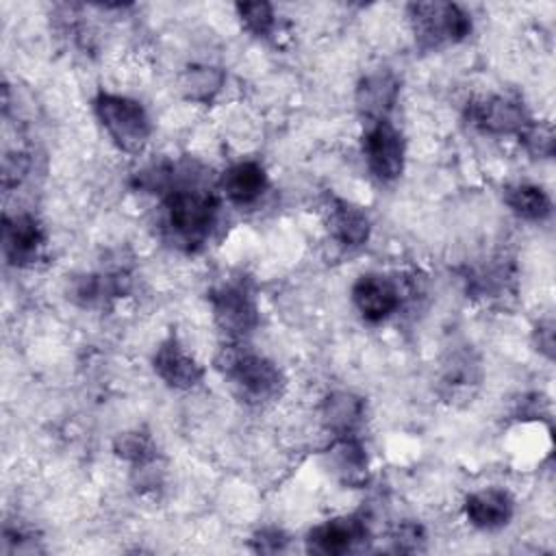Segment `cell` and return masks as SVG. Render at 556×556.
Returning a JSON list of instances; mask_svg holds the SVG:
<instances>
[{"mask_svg": "<svg viewBox=\"0 0 556 556\" xmlns=\"http://www.w3.org/2000/svg\"><path fill=\"white\" fill-rule=\"evenodd\" d=\"M215 363L217 369L248 402L263 404L276 400L282 391L285 380L280 369L269 358L250 350L241 341H230L228 345H224Z\"/></svg>", "mask_w": 556, "mask_h": 556, "instance_id": "1", "label": "cell"}, {"mask_svg": "<svg viewBox=\"0 0 556 556\" xmlns=\"http://www.w3.org/2000/svg\"><path fill=\"white\" fill-rule=\"evenodd\" d=\"M217 198L198 185H182L169 189L165 198L167 226L174 237L189 248L202 245L217 219Z\"/></svg>", "mask_w": 556, "mask_h": 556, "instance_id": "2", "label": "cell"}, {"mask_svg": "<svg viewBox=\"0 0 556 556\" xmlns=\"http://www.w3.org/2000/svg\"><path fill=\"white\" fill-rule=\"evenodd\" d=\"M93 111L119 150L130 154L143 150L150 139L152 124L141 102L128 96L102 91L93 100Z\"/></svg>", "mask_w": 556, "mask_h": 556, "instance_id": "3", "label": "cell"}, {"mask_svg": "<svg viewBox=\"0 0 556 556\" xmlns=\"http://www.w3.org/2000/svg\"><path fill=\"white\" fill-rule=\"evenodd\" d=\"M408 11L415 39L424 50L458 43L471 33L469 13L454 2H417Z\"/></svg>", "mask_w": 556, "mask_h": 556, "instance_id": "4", "label": "cell"}, {"mask_svg": "<svg viewBox=\"0 0 556 556\" xmlns=\"http://www.w3.org/2000/svg\"><path fill=\"white\" fill-rule=\"evenodd\" d=\"M363 154L369 172L380 182H393L404 172V137L389 119L367 124L363 135Z\"/></svg>", "mask_w": 556, "mask_h": 556, "instance_id": "5", "label": "cell"}, {"mask_svg": "<svg viewBox=\"0 0 556 556\" xmlns=\"http://www.w3.org/2000/svg\"><path fill=\"white\" fill-rule=\"evenodd\" d=\"M215 324L230 341H241L258 324V306L252 291L241 282H226L211 293Z\"/></svg>", "mask_w": 556, "mask_h": 556, "instance_id": "6", "label": "cell"}, {"mask_svg": "<svg viewBox=\"0 0 556 556\" xmlns=\"http://www.w3.org/2000/svg\"><path fill=\"white\" fill-rule=\"evenodd\" d=\"M352 302L365 321L380 324L400 308L402 291L384 274H363L352 285Z\"/></svg>", "mask_w": 556, "mask_h": 556, "instance_id": "7", "label": "cell"}, {"mask_svg": "<svg viewBox=\"0 0 556 556\" xmlns=\"http://www.w3.org/2000/svg\"><path fill=\"white\" fill-rule=\"evenodd\" d=\"M469 122L491 135H519L530 124V117L519 100L486 96L469 104Z\"/></svg>", "mask_w": 556, "mask_h": 556, "instance_id": "8", "label": "cell"}, {"mask_svg": "<svg viewBox=\"0 0 556 556\" xmlns=\"http://www.w3.org/2000/svg\"><path fill=\"white\" fill-rule=\"evenodd\" d=\"M43 241H46V235L33 215L28 213L4 215L2 250L9 263L13 265L33 263L35 258H39Z\"/></svg>", "mask_w": 556, "mask_h": 556, "instance_id": "9", "label": "cell"}, {"mask_svg": "<svg viewBox=\"0 0 556 556\" xmlns=\"http://www.w3.org/2000/svg\"><path fill=\"white\" fill-rule=\"evenodd\" d=\"M367 536V526L361 517L343 515L328 519L319 526H315L308 532V549L317 554H345L354 549L358 543H363Z\"/></svg>", "mask_w": 556, "mask_h": 556, "instance_id": "10", "label": "cell"}, {"mask_svg": "<svg viewBox=\"0 0 556 556\" xmlns=\"http://www.w3.org/2000/svg\"><path fill=\"white\" fill-rule=\"evenodd\" d=\"M152 363H154L156 376L174 389H191L204 376V369L200 367V363L180 345L176 337H167L159 345Z\"/></svg>", "mask_w": 556, "mask_h": 556, "instance_id": "11", "label": "cell"}, {"mask_svg": "<svg viewBox=\"0 0 556 556\" xmlns=\"http://www.w3.org/2000/svg\"><path fill=\"white\" fill-rule=\"evenodd\" d=\"M400 93V83L391 70H374L365 74L356 87V106L369 122L387 119Z\"/></svg>", "mask_w": 556, "mask_h": 556, "instance_id": "12", "label": "cell"}, {"mask_svg": "<svg viewBox=\"0 0 556 556\" xmlns=\"http://www.w3.org/2000/svg\"><path fill=\"white\" fill-rule=\"evenodd\" d=\"M265 167L256 161H237L232 163L219 180L224 195L237 206H252L267 191Z\"/></svg>", "mask_w": 556, "mask_h": 556, "instance_id": "13", "label": "cell"}, {"mask_svg": "<svg viewBox=\"0 0 556 556\" xmlns=\"http://www.w3.org/2000/svg\"><path fill=\"white\" fill-rule=\"evenodd\" d=\"M515 504L504 489H482L465 500V517L473 528L500 530L513 517Z\"/></svg>", "mask_w": 556, "mask_h": 556, "instance_id": "14", "label": "cell"}, {"mask_svg": "<svg viewBox=\"0 0 556 556\" xmlns=\"http://www.w3.org/2000/svg\"><path fill=\"white\" fill-rule=\"evenodd\" d=\"M326 224H328L330 237L345 248L363 245L371 232V222L367 213L361 206L339 198L330 202Z\"/></svg>", "mask_w": 556, "mask_h": 556, "instance_id": "15", "label": "cell"}, {"mask_svg": "<svg viewBox=\"0 0 556 556\" xmlns=\"http://www.w3.org/2000/svg\"><path fill=\"white\" fill-rule=\"evenodd\" d=\"M365 417V402L350 391H334L321 404V421L334 437H352Z\"/></svg>", "mask_w": 556, "mask_h": 556, "instance_id": "16", "label": "cell"}, {"mask_svg": "<svg viewBox=\"0 0 556 556\" xmlns=\"http://www.w3.org/2000/svg\"><path fill=\"white\" fill-rule=\"evenodd\" d=\"M330 467L348 486H358L367 480V456L354 437H337L330 450Z\"/></svg>", "mask_w": 556, "mask_h": 556, "instance_id": "17", "label": "cell"}, {"mask_svg": "<svg viewBox=\"0 0 556 556\" xmlns=\"http://www.w3.org/2000/svg\"><path fill=\"white\" fill-rule=\"evenodd\" d=\"M504 202L508 208L528 222H541L552 213V200L547 191L532 182H515L504 189Z\"/></svg>", "mask_w": 556, "mask_h": 556, "instance_id": "18", "label": "cell"}, {"mask_svg": "<svg viewBox=\"0 0 556 556\" xmlns=\"http://www.w3.org/2000/svg\"><path fill=\"white\" fill-rule=\"evenodd\" d=\"M224 87V72L213 65H193L185 70L180 78V89L187 100L211 102Z\"/></svg>", "mask_w": 556, "mask_h": 556, "instance_id": "19", "label": "cell"}, {"mask_svg": "<svg viewBox=\"0 0 556 556\" xmlns=\"http://www.w3.org/2000/svg\"><path fill=\"white\" fill-rule=\"evenodd\" d=\"M237 13L243 26L256 37H267L276 26V15L269 2H239Z\"/></svg>", "mask_w": 556, "mask_h": 556, "instance_id": "20", "label": "cell"}, {"mask_svg": "<svg viewBox=\"0 0 556 556\" xmlns=\"http://www.w3.org/2000/svg\"><path fill=\"white\" fill-rule=\"evenodd\" d=\"M115 454L122 456L124 460H130L135 465H146L148 460H152L154 452H152V441L148 434L143 432H124L115 439L113 445Z\"/></svg>", "mask_w": 556, "mask_h": 556, "instance_id": "21", "label": "cell"}, {"mask_svg": "<svg viewBox=\"0 0 556 556\" xmlns=\"http://www.w3.org/2000/svg\"><path fill=\"white\" fill-rule=\"evenodd\" d=\"M519 141L536 159H549L554 154V132L549 124L530 122L521 132Z\"/></svg>", "mask_w": 556, "mask_h": 556, "instance_id": "22", "label": "cell"}, {"mask_svg": "<svg viewBox=\"0 0 556 556\" xmlns=\"http://www.w3.org/2000/svg\"><path fill=\"white\" fill-rule=\"evenodd\" d=\"M28 156L24 152H7L2 159V185L4 189L17 187L20 180L26 176L28 172Z\"/></svg>", "mask_w": 556, "mask_h": 556, "instance_id": "23", "label": "cell"}, {"mask_svg": "<svg viewBox=\"0 0 556 556\" xmlns=\"http://www.w3.org/2000/svg\"><path fill=\"white\" fill-rule=\"evenodd\" d=\"M443 382L445 387H450L452 391H460V389H467L469 384H473V365L463 358V361H454V365L447 367L445 376H443Z\"/></svg>", "mask_w": 556, "mask_h": 556, "instance_id": "24", "label": "cell"}, {"mask_svg": "<svg viewBox=\"0 0 556 556\" xmlns=\"http://www.w3.org/2000/svg\"><path fill=\"white\" fill-rule=\"evenodd\" d=\"M393 541H395V549H400V552H413V549H417L419 543L424 541V530H421L419 526H415V523H404V526H400V530L395 532Z\"/></svg>", "mask_w": 556, "mask_h": 556, "instance_id": "25", "label": "cell"}, {"mask_svg": "<svg viewBox=\"0 0 556 556\" xmlns=\"http://www.w3.org/2000/svg\"><path fill=\"white\" fill-rule=\"evenodd\" d=\"M252 543H254L256 552H280L287 545V539H285V534L280 530L265 528V530L256 532Z\"/></svg>", "mask_w": 556, "mask_h": 556, "instance_id": "26", "label": "cell"}, {"mask_svg": "<svg viewBox=\"0 0 556 556\" xmlns=\"http://www.w3.org/2000/svg\"><path fill=\"white\" fill-rule=\"evenodd\" d=\"M536 345L543 354H547L552 358L554 354V321L552 319H545L539 324L536 328Z\"/></svg>", "mask_w": 556, "mask_h": 556, "instance_id": "27", "label": "cell"}]
</instances>
